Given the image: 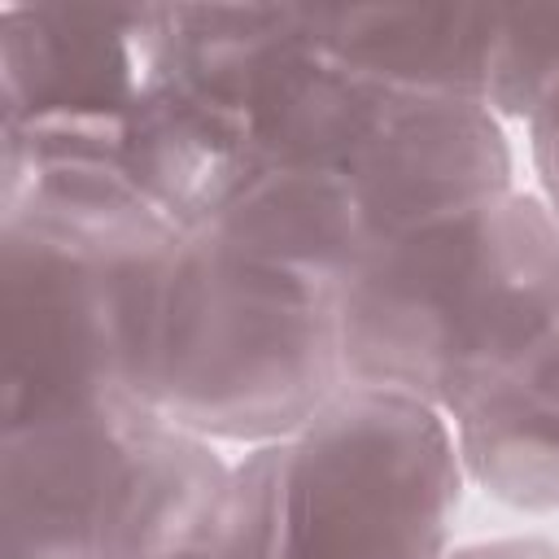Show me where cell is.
<instances>
[{"mask_svg": "<svg viewBox=\"0 0 559 559\" xmlns=\"http://www.w3.org/2000/svg\"><path fill=\"white\" fill-rule=\"evenodd\" d=\"M450 419L345 384L288 437L231 463L218 559H445L463 493Z\"/></svg>", "mask_w": 559, "mask_h": 559, "instance_id": "7a4b0ae2", "label": "cell"}, {"mask_svg": "<svg viewBox=\"0 0 559 559\" xmlns=\"http://www.w3.org/2000/svg\"><path fill=\"white\" fill-rule=\"evenodd\" d=\"M371 253L454 210L511 192V144L476 100L397 92L371 135L341 162Z\"/></svg>", "mask_w": 559, "mask_h": 559, "instance_id": "8992f818", "label": "cell"}, {"mask_svg": "<svg viewBox=\"0 0 559 559\" xmlns=\"http://www.w3.org/2000/svg\"><path fill=\"white\" fill-rule=\"evenodd\" d=\"M306 31L354 74L406 92L485 105L498 9L476 4H301Z\"/></svg>", "mask_w": 559, "mask_h": 559, "instance_id": "ba28073f", "label": "cell"}, {"mask_svg": "<svg viewBox=\"0 0 559 559\" xmlns=\"http://www.w3.org/2000/svg\"><path fill=\"white\" fill-rule=\"evenodd\" d=\"M463 480L515 511H559V397L524 362L450 415Z\"/></svg>", "mask_w": 559, "mask_h": 559, "instance_id": "30bf717a", "label": "cell"}, {"mask_svg": "<svg viewBox=\"0 0 559 559\" xmlns=\"http://www.w3.org/2000/svg\"><path fill=\"white\" fill-rule=\"evenodd\" d=\"M341 288L188 231L166 262L144 402L205 441L262 445L341 389Z\"/></svg>", "mask_w": 559, "mask_h": 559, "instance_id": "3957f363", "label": "cell"}, {"mask_svg": "<svg viewBox=\"0 0 559 559\" xmlns=\"http://www.w3.org/2000/svg\"><path fill=\"white\" fill-rule=\"evenodd\" d=\"M528 367H533V371H537V380L559 397V328H555V332L546 336V345L528 358Z\"/></svg>", "mask_w": 559, "mask_h": 559, "instance_id": "5bb4252c", "label": "cell"}, {"mask_svg": "<svg viewBox=\"0 0 559 559\" xmlns=\"http://www.w3.org/2000/svg\"><path fill=\"white\" fill-rule=\"evenodd\" d=\"M445 559H559V546L546 537H493L450 550Z\"/></svg>", "mask_w": 559, "mask_h": 559, "instance_id": "4fadbf2b", "label": "cell"}, {"mask_svg": "<svg viewBox=\"0 0 559 559\" xmlns=\"http://www.w3.org/2000/svg\"><path fill=\"white\" fill-rule=\"evenodd\" d=\"M528 157H533L537 188H542L537 197L559 227V83L550 87V96L528 118Z\"/></svg>", "mask_w": 559, "mask_h": 559, "instance_id": "7c38bea8", "label": "cell"}, {"mask_svg": "<svg viewBox=\"0 0 559 559\" xmlns=\"http://www.w3.org/2000/svg\"><path fill=\"white\" fill-rule=\"evenodd\" d=\"M559 83V4L498 9L485 66V109L528 122Z\"/></svg>", "mask_w": 559, "mask_h": 559, "instance_id": "8fae6325", "label": "cell"}, {"mask_svg": "<svg viewBox=\"0 0 559 559\" xmlns=\"http://www.w3.org/2000/svg\"><path fill=\"white\" fill-rule=\"evenodd\" d=\"M157 411L122 397L0 437L4 559H100L131 441Z\"/></svg>", "mask_w": 559, "mask_h": 559, "instance_id": "52a82bcc", "label": "cell"}, {"mask_svg": "<svg viewBox=\"0 0 559 559\" xmlns=\"http://www.w3.org/2000/svg\"><path fill=\"white\" fill-rule=\"evenodd\" d=\"M162 4H4L0 162L118 153L153 70Z\"/></svg>", "mask_w": 559, "mask_h": 559, "instance_id": "5b68a950", "label": "cell"}, {"mask_svg": "<svg viewBox=\"0 0 559 559\" xmlns=\"http://www.w3.org/2000/svg\"><path fill=\"white\" fill-rule=\"evenodd\" d=\"M183 559H218L214 550H197V555H183Z\"/></svg>", "mask_w": 559, "mask_h": 559, "instance_id": "9a60e30c", "label": "cell"}, {"mask_svg": "<svg viewBox=\"0 0 559 559\" xmlns=\"http://www.w3.org/2000/svg\"><path fill=\"white\" fill-rule=\"evenodd\" d=\"M336 306L345 384L450 419L559 328V227L537 192L511 188L371 253Z\"/></svg>", "mask_w": 559, "mask_h": 559, "instance_id": "6da1fadb", "label": "cell"}, {"mask_svg": "<svg viewBox=\"0 0 559 559\" xmlns=\"http://www.w3.org/2000/svg\"><path fill=\"white\" fill-rule=\"evenodd\" d=\"M231 463L214 441L166 424H144L114 485L100 559H183L210 550Z\"/></svg>", "mask_w": 559, "mask_h": 559, "instance_id": "9c48e42d", "label": "cell"}, {"mask_svg": "<svg viewBox=\"0 0 559 559\" xmlns=\"http://www.w3.org/2000/svg\"><path fill=\"white\" fill-rule=\"evenodd\" d=\"M175 249L179 240L118 249L35 214H0L4 432L122 397L144 402L153 314Z\"/></svg>", "mask_w": 559, "mask_h": 559, "instance_id": "277c9868", "label": "cell"}]
</instances>
